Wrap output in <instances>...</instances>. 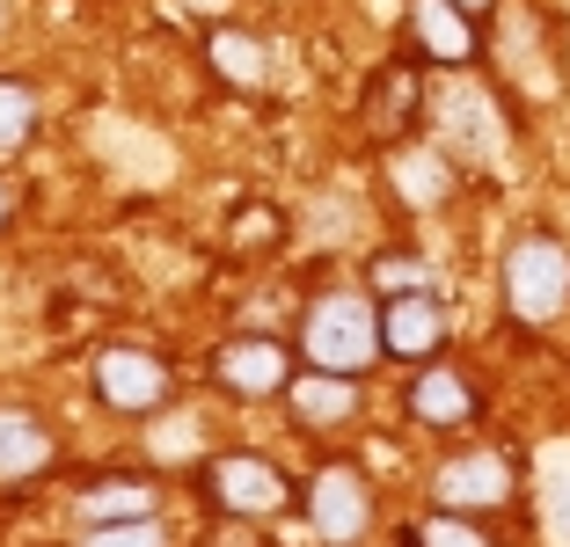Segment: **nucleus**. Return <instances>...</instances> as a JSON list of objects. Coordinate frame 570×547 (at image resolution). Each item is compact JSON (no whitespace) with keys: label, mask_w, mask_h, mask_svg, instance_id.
<instances>
[{"label":"nucleus","mask_w":570,"mask_h":547,"mask_svg":"<svg viewBox=\"0 0 570 547\" xmlns=\"http://www.w3.org/2000/svg\"><path fill=\"white\" fill-rule=\"evenodd\" d=\"M301 358L315 372H344L358 380L373 358H381V307L366 292H322L301 321Z\"/></svg>","instance_id":"nucleus-1"},{"label":"nucleus","mask_w":570,"mask_h":547,"mask_svg":"<svg viewBox=\"0 0 570 547\" xmlns=\"http://www.w3.org/2000/svg\"><path fill=\"white\" fill-rule=\"evenodd\" d=\"M504 307H512L527 329H541V321L563 315L570 307V256H563V241H549V233L512 241V256H504Z\"/></svg>","instance_id":"nucleus-2"},{"label":"nucleus","mask_w":570,"mask_h":547,"mask_svg":"<svg viewBox=\"0 0 570 547\" xmlns=\"http://www.w3.org/2000/svg\"><path fill=\"white\" fill-rule=\"evenodd\" d=\"M205 497L227 518L271 526L278 511H293V481H285L264 452H213V460H205Z\"/></svg>","instance_id":"nucleus-3"},{"label":"nucleus","mask_w":570,"mask_h":547,"mask_svg":"<svg viewBox=\"0 0 570 547\" xmlns=\"http://www.w3.org/2000/svg\"><path fill=\"white\" fill-rule=\"evenodd\" d=\"M168 395H176V380H168V365L154 358V350L110 344V350L96 358V401H102V409H118V416H154Z\"/></svg>","instance_id":"nucleus-4"},{"label":"nucleus","mask_w":570,"mask_h":547,"mask_svg":"<svg viewBox=\"0 0 570 547\" xmlns=\"http://www.w3.org/2000/svg\"><path fill=\"white\" fill-rule=\"evenodd\" d=\"M285 380H293V358L271 336H227L213 350V387L235 401H271V395H285Z\"/></svg>","instance_id":"nucleus-5"},{"label":"nucleus","mask_w":570,"mask_h":547,"mask_svg":"<svg viewBox=\"0 0 570 547\" xmlns=\"http://www.w3.org/2000/svg\"><path fill=\"white\" fill-rule=\"evenodd\" d=\"M307 518H315V533L330 547L366 540V526H373V489H366V475H358V467H322L315 489H307Z\"/></svg>","instance_id":"nucleus-6"},{"label":"nucleus","mask_w":570,"mask_h":547,"mask_svg":"<svg viewBox=\"0 0 570 547\" xmlns=\"http://www.w3.org/2000/svg\"><path fill=\"white\" fill-rule=\"evenodd\" d=\"M446 350V315H439L432 292H403L381 307V358H403V365H432Z\"/></svg>","instance_id":"nucleus-7"},{"label":"nucleus","mask_w":570,"mask_h":547,"mask_svg":"<svg viewBox=\"0 0 570 547\" xmlns=\"http://www.w3.org/2000/svg\"><path fill=\"white\" fill-rule=\"evenodd\" d=\"M439 511H498L512 497V460L504 452H461L439 467Z\"/></svg>","instance_id":"nucleus-8"},{"label":"nucleus","mask_w":570,"mask_h":547,"mask_svg":"<svg viewBox=\"0 0 570 547\" xmlns=\"http://www.w3.org/2000/svg\"><path fill=\"white\" fill-rule=\"evenodd\" d=\"M410 37L432 67H469L483 37H475V16L469 8H453V0H410Z\"/></svg>","instance_id":"nucleus-9"},{"label":"nucleus","mask_w":570,"mask_h":547,"mask_svg":"<svg viewBox=\"0 0 570 547\" xmlns=\"http://www.w3.org/2000/svg\"><path fill=\"white\" fill-rule=\"evenodd\" d=\"M410 416L417 424H432V431H453V424H469L475 416V380L461 372V365H424L417 380H410Z\"/></svg>","instance_id":"nucleus-10"},{"label":"nucleus","mask_w":570,"mask_h":547,"mask_svg":"<svg viewBox=\"0 0 570 547\" xmlns=\"http://www.w3.org/2000/svg\"><path fill=\"white\" fill-rule=\"evenodd\" d=\"M285 409L301 416V424H315V431H330V424H352L358 416V387L344 380V372H293L285 380Z\"/></svg>","instance_id":"nucleus-11"},{"label":"nucleus","mask_w":570,"mask_h":547,"mask_svg":"<svg viewBox=\"0 0 570 547\" xmlns=\"http://www.w3.org/2000/svg\"><path fill=\"white\" fill-rule=\"evenodd\" d=\"M51 424L30 409H0V481H37L51 467Z\"/></svg>","instance_id":"nucleus-12"},{"label":"nucleus","mask_w":570,"mask_h":547,"mask_svg":"<svg viewBox=\"0 0 570 547\" xmlns=\"http://www.w3.org/2000/svg\"><path fill=\"white\" fill-rule=\"evenodd\" d=\"M417 110H424V81L410 67H387L381 81H373V96H366V110H358V125H366L373 139H395L403 125H417Z\"/></svg>","instance_id":"nucleus-13"},{"label":"nucleus","mask_w":570,"mask_h":547,"mask_svg":"<svg viewBox=\"0 0 570 547\" xmlns=\"http://www.w3.org/2000/svg\"><path fill=\"white\" fill-rule=\"evenodd\" d=\"M73 511L88 518V526H132V518H154V481L139 475H102L81 489V504Z\"/></svg>","instance_id":"nucleus-14"},{"label":"nucleus","mask_w":570,"mask_h":547,"mask_svg":"<svg viewBox=\"0 0 570 547\" xmlns=\"http://www.w3.org/2000/svg\"><path fill=\"white\" fill-rule=\"evenodd\" d=\"M205 59H213V73H219V81H235V88H264V81H271L264 37L235 30V22H213V37H205Z\"/></svg>","instance_id":"nucleus-15"},{"label":"nucleus","mask_w":570,"mask_h":547,"mask_svg":"<svg viewBox=\"0 0 570 547\" xmlns=\"http://www.w3.org/2000/svg\"><path fill=\"white\" fill-rule=\"evenodd\" d=\"M387 176H395V190H403L410 205H424V212L446 205V190H453V161H446V153H432V147H403Z\"/></svg>","instance_id":"nucleus-16"},{"label":"nucleus","mask_w":570,"mask_h":547,"mask_svg":"<svg viewBox=\"0 0 570 547\" xmlns=\"http://www.w3.org/2000/svg\"><path fill=\"white\" fill-rule=\"evenodd\" d=\"M373 292L381 299H403V292H424L432 285V270H424V256H410V249H387V256H373Z\"/></svg>","instance_id":"nucleus-17"},{"label":"nucleus","mask_w":570,"mask_h":547,"mask_svg":"<svg viewBox=\"0 0 570 547\" xmlns=\"http://www.w3.org/2000/svg\"><path fill=\"white\" fill-rule=\"evenodd\" d=\"M410 547H490V533L461 511H432V518L410 526Z\"/></svg>","instance_id":"nucleus-18"},{"label":"nucleus","mask_w":570,"mask_h":547,"mask_svg":"<svg viewBox=\"0 0 570 547\" xmlns=\"http://www.w3.org/2000/svg\"><path fill=\"white\" fill-rule=\"evenodd\" d=\"M37 132V96L22 81H0V153H16Z\"/></svg>","instance_id":"nucleus-19"},{"label":"nucleus","mask_w":570,"mask_h":547,"mask_svg":"<svg viewBox=\"0 0 570 547\" xmlns=\"http://www.w3.org/2000/svg\"><path fill=\"white\" fill-rule=\"evenodd\" d=\"M81 547H168V533L154 518H132V526H88Z\"/></svg>","instance_id":"nucleus-20"},{"label":"nucleus","mask_w":570,"mask_h":547,"mask_svg":"<svg viewBox=\"0 0 570 547\" xmlns=\"http://www.w3.org/2000/svg\"><path fill=\"white\" fill-rule=\"evenodd\" d=\"M264 241H271V212H264V205H249L242 227H235V249H264Z\"/></svg>","instance_id":"nucleus-21"},{"label":"nucleus","mask_w":570,"mask_h":547,"mask_svg":"<svg viewBox=\"0 0 570 547\" xmlns=\"http://www.w3.org/2000/svg\"><path fill=\"white\" fill-rule=\"evenodd\" d=\"M184 8H198L205 22H227V8H235V0H184Z\"/></svg>","instance_id":"nucleus-22"},{"label":"nucleus","mask_w":570,"mask_h":547,"mask_svg":"<svg viewBox=\"0 0 570 547\" xmlns=\"http://www.w3.org/2000/svg\"><path fill=\"white\" fill-rule=\"evenodd\" d=\"M8 212H16V198H8V182H0V227H8Z\"/></svg>","instance_id":"nucleus-23"},{"label":"nucleus","mask_w":570,"mask_h":547,"mask_svg":"<svg viewBox=\"0 0 570 547\" xmlns=\"http://www.w3.org/2000/svg\"><path fill=\"white\" fill-rule=\"evenodd\" d=\"M453 8H469V16H483V8H490V0H453Z\"/></svg>","instance_id":"nucleus-24"},{"label":"nucleus","mask_w":570,"mask_h":547,"mask_svg":"<svg viewBox=\"0 0 570 547\" xmlns=\"http://www.w3.org/2000/svg\"><path fill=\"white\" fill-rule=\"evenodd\" d=\"M0 30H8V0H0Z\"/></svg>","instance_id":"nucleus-25"}]
</instances>
